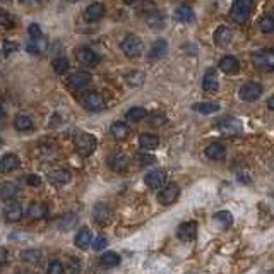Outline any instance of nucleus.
<instances>
[{"label":"nucleus","instance_id":"8","mask_svg":"<svg viewBox=\"0 0 274 274\" xmlns=\"http://www.w3.org/2000/svg\"><path fill=\"white\" fill-rule=\"evenodd\" d=\"M178 195H180V187L177 184H168L161 192L158 194V201L163 206H172L178 201Z\"/></svg>","mask_w":274,"mask_h":274},{"label":"nucleus","instance_id":"36","mask_svg":"<svg viewBox=\"0 0 274 274\" xmlns=\"http://www.w3.org/2000/svg\"><path fill=\"white\" fill-rule=\"evenodd\" d=\"M99 262H101L105 267H115V266H119V264H120V255L115 254V252H106V254L101 255Z\"/></svg>","mask_w":274,"mask_h":274},{"label":"nucleus","instance_id":"1","mask_svg":"<svg viewBox=\"0 0 274 274\" xmlns=\"http://www.w3.org/2000/svg\"><path fill=\"white\" fill-rule=\"evenodd\" d=\"M252 62L255 69L264 72H271L274 69V51L271 48H262L252 53Z\"/></svg>","mask_w":274,"mask_h":274},{"label":"nucleus","instance_id":"43","mask_svg":"<svg viewBox=\"0 0 274 274\" xmlns=\"http://www.w3.org/2000/svg\"><path fill=\"white\" fill-rule=\"evenodd\" d=\"M67 272L69 274H81V260L77 257H69V260H67Z\"/></svg>","mask_w":274,"mask_h":274},{"label":"nucleus","instance_id":"22","mask_svg":"<svg viewBox=\"0 0 274 274\" xmlns=\"http://www.w3.org/2000/svg\"><path fill=\"white\" fill-rule=\"evenodd\" d=\"M48 180L51 184H57V185H65L72 180V175L69 170H64V168H59V170H53V172L48 173Z\"/></svg>","mask_w":274,"mask_h":274},{"label":"nucleus","instance_id":"42","mask_svg":"<svg viewBox=\"0 0 274 274\" xmlns=\"http://www.w3.org/2000/svg\"><path fill=\"white\" fill-rule=\"evenodd\" d=\"M74 223H76V214H72L71 212V214H65L59 220V228L65 232V230H71Z\"/></svg>","mask_w":274,"mask_h":274},{"label":"nucleus","instance_id":"21","mask_svg":"<svg viewBox=\"0 0 274 274\" xmlns=\"http://www.w3.org/2000/svg\"><path fill=\"white\" fill-rule=\"evenodd\" d=\"M220 69L223 71L225 74H228V76H235V74L240 72V62H238L235 57L232 55H226L221 59L220 62Z\"/></svg>","mask_w":274,"mask_h":274},{"label":"nucleus","instance_id":"17","mask_svg":"<svg viewBox=\"0 0 274 274\" xmlns=\"http://www.w3.org/2000/svg\"><path fill=\"white\" fill-rule=\"evenodd\" d=\"M21 167V161L17 158V154L7 153L0 158V173H11Z\"/></svg>","mask_w":274,"mask_h":274},{"label":"nucleus","instance_id":"53","mask_svg":"<svg viewBox=\"0 0 274 274\" xmlns=\"http://www.w3.org/2000/svg\"><path fill=\"white\" fill-rule=\"evenodd\" d=\"M4 115H6V108H4L2 101H0V117H4Z\"/></svg>","mask_w":274,"mask_h":274},{"label":"nucleus","instance_id":"58","mask_svg":"<svg viewBox=\"0 0 274 274\" xmlns=\"http://www.w3.org/2000/svg\"><path fill=\"white\" fill-rule=\"evenodd\" d=\"M0 146H2V139H0Z\"/></svg>","mask_w":274,"mask_h":274},{"label":"nucleus","instance_id":"54","mask_svg":"<svg viewBox=\"0 0 274 274\" xmlns=\"http://www.w3.org/2000/svg\"><path fill=\"white\" fill-rule=\"evenodd\" d=\"M267 108H269V110H272V108H274V103H272V98H269V101H267Z\"/></svg>","mask_w":274,"mask_h":274},{"label":"nucleus","instance_id":"12","mask_svg":"<svg viewBox=\"0 0 274 274\" xmlns=\"http://www.w3.org/2000/svg\"><path fill=\"white\" fill-rule=\"evenodd\" d=\"M76 59L79 60V64L91 67V65H96L99 62V57L96 55V51H93L88 46H81L76 50Z\"/></svg>","mask_w":274,"mask_h":274},{"label":"nucleus","instance_id":"35","mask_svg":"<svg viewBox=\"0 0 274 274\" xmlns=\"http://www.w3.org/2000/svg\"><path fill=\"white\" fill-rule=\"evenodd\" d=\"M51 67H53L55 74L62 76V74L69 72V67H71V64H69V60L65 59V57H57L53 62H51Z\"/></svg>","mask_w":274,"mask_h":274},{"label":"nucleus","instance_id":"51","mask_svg":"<svg viewBox=\"0 0 274 274\" xmlns=\"http://www.w3.org/2000/svg\"><path fill=\"white\" fill-rule=\"evenodd\" d=\"M6 262H7V250L4 247H0V266H4Z\"/></svg>","mask_w":274,"mask_h":274},{"label":"nucleus","instance_id":"50","mask_svg":"<svg viewBox=\"0 0 274 274\" xmlns=\"http://www.w3.org/2000/svg\"><path fill=\"white\" fill-rule=\"evenodd\" d=\"M26 184L28 185H31V187H38V185H41V178L38 177V175H26Z\"/></svg>","mask_w":274,"mask_h":274},{"label":"nucleus","instance_id":"4","mask_svg":"<svg viewBox=\"0 0 274 274\" xmlns=\"http://www.w3.org/2000/svg\"><path fill=\"white\" fill-rule=\"evenodd\" d=\"M120 48L124 51V55H127L129 59H136V57L142 53L144 45H142V40L137 34H127V36L124 38V41H122Z\"/></svg>","mask_w":274,"mask_h":274},{"label":"nucleus","instance_id":"18","mask_svg":"<svg viewBox=\"0 0 274 274\" xmlns=\"http://www.w3.org/2000/svg\"><path fill=\"white\" fill-rule=\"evenodd\" d=\"M167 53H168V41L165 40V38H159V40H156L153 43V46H151L149 60H151V62H156V60L163 59Z\"/></svg>","mask_w":274,"mask_h":274},{"label":"nucleus","instance_id":"31","mask_svg":"<svg viewBox=\"0 0 274 274\" xmlns=\"http://www.w3.org/2000/svg\"><path fill=\"white\" fill-rule=\"evenodd\" d=\"M165 23H167V21H165V17L159 14V12L153 11L149 12V14H146V24L149 26L151 29H161Z\"/></svg>","mask_w":274,"mask_h":274},{"label":"nucleus","instance_id":"3","mask_svg":"<svg viewBox=\"0 0 274 274\" xmlns=\"http://www.w3.org/2000/svg\"><path fill=\"white\" fill-rule=\"evenodd\" d=\"M216 129L221 136L225 137H235L242 134V122L238 119H233V117H225L221 119L218 124H216Z\"/></svg>","mask_w":274,"mask_h":274},{"label":"nucleus","instance_id":"26","mask_svg":"<svg viewBox=\"0 0 274 274\" xmlns=\"http://www.w3.org/2000/svg\"><path fill=\"white\" fill-rule=\"evenodd\" d=\"M110 132L117 141H125V139L129 137L130 130H129V125L124 124V122H113L110 127Z\"/></svg>","mask_w":274,"mask_h":274},{"label":"nucleus","instance_id":"11","mask_svg":"<svg viewBox=\"0 0 274 274\" xmlns=\"http://www.w3.org/2000/svg\"><path fill=\"white\" fill-rule=\"evenodd\" d=\"M177 235L182 242H192L197 237V223L195 221H185L178 226Z\"/></svg>","mask_w":274,"mask_h":274},{"label":"nucleus","instance_id":"56","mask_svg":"<svg viewBox=\"0 0 274 274\" xmlns=\"http://www.w3.org/2000/svg\"><path fill=\"white\" fill-rule=\"evenodd\" d=\"M67 2H77V0H67Z\"/></svg>","mask_w":274,"mask_h":274},{"label":"nucleus","instance_id":"24","mask_svg":"<svg viewBox=\"0 0 274 274\" xmlns=\"http://www.w3.org/2000/svg\"><path fill=\"white\" fill-rule=\"evenodd\" d=\"M204 154H206L209 159L220 161V159H225V156H226V147H225L223 144H220V142H212V144H209V146L206 147Z\"/></svg>","mask_w":274,"mask_h":274},{"label":"nucleus","instance_id":"39","mask_svg":"<svg viewBox=\"0 0 274 274\" xmlns=\"http://www.w3.org/2000/svg\"><path fill=\"white\" fill-rule=\"evenodd\" d=\"M259 29L262 33H266V34H271L274 31V17L271 14H266L264 17H260V21H259Z\"/></svg>","mask_w":274,"mask_h":274},{"label":"nucleus","instance_id":"55","mask_svg":"<svg viewBox=\"0 0 274 274\" xmlns=\"http://www.w3.org/2000/svg\"><path fill=\"white\" fill-rule=\"evenodd\" d=\"M122 2H124V4H127V6H132V4L136 2V0H122Z\"/></svg>","mask_w":274,"mask_h":274},{"label":"nucleus","instance_id":"5","mask_svg":"<svg viewBox=\"0 0 274 274\" xmlns=\"http://www.w3.org/2000/svg\"><path fill=\"white\" fill-rule=\"evenodd\" d=\"M74 144H76V151L81 156H89L96 149V137L88 132H82L74 139Z\"/></svg>","mask_w":274,"mask_h":274},{"label":"nucleus","instance_id":"40","mask_svg":"<svg viewBox=\"0 0 274 274\" xmlns=\"http://www.w3.org/2000/svg\"><path fill=\"white\" fill-rule=\"evenodd\" d=\"M147 117V112L142 106H134L127 112V119L130 122H141Z\"/></svg>","mask_w":274,"mask_h":274},{"label":"nucleus","instance_id":"9","mask_svg":"<svg viewBox=\"0 0 274 274\" xmlns=\"http://www.w3.org/2000/svg\"><path fill=\"white\" fill-rule=\"evenodd\" d=\"M93 218L99 226H106L113 218L112 207L105 202H98L96 206L93 207Z\"/></svg>","mask_w":274,"mask_h":274},{"label":"nucleus","instance_id":"20","mask_svg":"<svg viewBox=\"0 0 274 274\" xmlns=\"http://www.w3.org/2000/svg\"><path fill=\"white\" fill-rule=\"evenodd\" d=\"M212 40H214L218 46H228L230 41L233 40V31L230 28H226V26H220L214 34H212Z\"/></svg>","mask_w":274,"mask_h":274},{"label":"nucleus","instance_id":"2","mask_svg":"<svg viewBox=\"0 0 274 274\" xmlns=\"http://www.w3.org/2000/svg\"><path fill=\"white\" fill-rule=\"evenodd\" d=\"M252 12V0H235V4L230 9V17L238 24H243L250 17Z\"/></svg>","mask_w":274,"mask_h":274},{"label":"nucleus","instance_id":"29","mask_svg":"<svg viewBox=\"0 0 274 274\" xmlns=\"http://www.w3.org/2000/svg\"><path fill=\"white\" fill-rule=\"evenodd\" d=\"M175 19L180 23H190L194 19V9L190 6H178L175 9Z\"/></svg>","mask_w":274,"mask_h":274},{"label":"nucleus","instance_id":"23","mask_svg":"<svg viewBox=\"0 0 274 274\" xmlns=\"http://www.w3.org/2000/svg\"><path fill=\"white\" fill-rule=\"evenodd\" d=\"M46 204L45 202H31L29 204V207H28V220H31V221H38V220H41V218H45L46 216Z\"/></svg>","mask_w":274,"mask_h":274},{"label":"nucleus","instance_id":"48","mask_svg":"<svg viewBox=\"0 0 274 274\" xmlns=\"http://www.w3.org/2000/svg\"><path fill=\"white\" fill-rule=\"evenodd\" d=\"M106 245H108V240H106L105 237H103V235H99V237H96L93 240V249L94 250H103Z\"/></svg>","mask_w":274,"mask_h":274},{"label":"nucleus","instance_id":"10","mask_svg":"<svg viewBox=\"0 0 274 274\" xmlns=\"http://www.w3.org/2000/svg\"><path fill=\"white\" fill-rule=\"evenodd\" d=\"M89 84H91V74L88 72H76L72 76H69L67 79V88L72 91H81L88 88Z\"/></svg>","mask_w":274,"mask_h":274},{"label":"nucleus","instance_id":"34","mask_svg":"<svg viewBox=\"0 0 274 274\" xmlns=\"http://www.w3.org/2000/svg\"><path fill=\"white\" fill-rule=\"evenodd\" d=\"M214 221L220 225V228H230L233 223V214L230 211H220V212H216L214 214Z\"/></svg>","mask_w":274,"mask_h":274},{"label":"nucleus","instance_id":"25","mask_svg":"<svg viewBox=\"0 0 274 274\" xmlns=\"http://www.w3.org/2000/svg\"><path fill=\"white\" fill-rule=\"evenodd\" d=\"M19 194V185L16 182H6L0 185V199L2 201H12Z\"/></svg>","mask_w":274,"mask_h":274},{"label":"nucleus","instance_id":"41","mask_svg":"<svg viewBox=\"0 0 274 274\" xmlns=\"http://www.w3.org/2000/svg\"><path fill=\"white\" fill-rule=\"evenodd\" d=\"M0 26H2V28H7V29H11L16 26L14 16H12L11 12L4 11V9H0Z\"/></svg>","mask_w":274,"mask_h":274},{"label":"nucleus","instance_id":"32","mask_svg":"<svg viewBox=\"0 0 274 274\" xmlns=\"http://www.w3.org/2000/svg\"><path fill=\"white\" fill-rule=\"evenodd\" d=\"M14 127L19 130V132H26V130H31V129H33V119H31V117H28V115H24V113H21V115L16 117Z\"/></svg>","mask_w":274,"mask_h":274},{"label":"nucleus","instance_id":"13","mask_svg":"<svg viewBox=\"0 0 274 274\" xmlns=\"http://www.w3.org/2000/svg\"><path fill=\"white\" fill-rule=\"evenodd\" d=\"M202 88L206 93H216L220 89V79L216 69H207L202 77Z\"/></svg>","mask_w":274,"mask_h":274},{"label":"nucleus","instance_id":"46","mask_svg":"<svg viewBox=\"0 0 274 274\" xmlns=\"http://www.w3.org/2000/svg\"><path fill=\"white\" fill-rule=\"evenodd\" d=\"M28 33H29V36H31V40H40V38H43L41 26H40V24H36V23L29 24Z\"/></svg>","mask_w":274,"mask_h":274},{"label":"nucleus","instance_id":"44","mask_svg":"<svg viewBox=\"0 0 274 274\" xmlns=\"http://www.w3.org/2000/svg\"><path fill=\"white\" fill-rule=\"evenodd\" d=\"M165 122H167V115L161 112H156L149 117V125H154V127H159V125H163Z\"/></svg>","mask_w":274,"mask_h":274},{"label":"nucleus","instance_id":"49","mask_svg":"<svg viewBox=\"0 0 274 274\" xmlns=\"http://www.w3.org/2000/svg\"><path fill=\"white\" fill-rule=\"evenodd\" d=\"M16 50H17V43L16 41H11V40L4 41V55H6V57L12 55Z\"/></svg>","mask_w":274,"mask_h":274},{"label":"nucleus","instance_id":"38","mask_svg":"<svg viewBox=\"0 0 274 274\" xmlns=\"http://www.w3.org/2000/svg\"><path fill=\"white\" fill-rule=\"evenodd\" d=\"M195 112L199 113H204V115H209V113H216L220 110V105L218 103H195L192 106Z\"/></svg>","mask_w":274,"mask_h":274},{"label":"nucleus","instance_id":"27","mask_svg":"<svg viewBox=\"0 0 274 274\" xmlns=\"http://www.w3.org/2000/svg\"><path fill=\"white\" fill-rule=\"evenodd\" d=\"M139 144H141L142 149H156V147L159 146V137L154 136V134H141V137H139Z\"/></svg>","mask_w":274,"mask_h":274},{"label":"nucleus","instance_id":"47","mask_svg":"<svg viewBox=\"0 0 274 274\" xmlns=\"http://www.w3.org/2000/svg\"><path fill=\"white\" fill-rule=\"evenodd\" d=\"M137 161L141 167H147V165H151V163H154L156 161V158L153 154H144V153H139L137 154Z\"/></svg>","mask_w":274,"mask_h":274},{"label":"nucleus","instance_id":"28","mask_svg":"<svg viewBox=\"0 0 274 274\" xmlns=\"http://www.w3.org/2000/svg\"><path fill=\"white\" fill-rule=\"evenodd\" d=\"M21 259H23L24 262L36 266V264H40V262H41L43 254H41V250H38V249H28V250H23V252H21Z\"/></svg>","mask_w":274,"mask_h":274},{"label":"nucleus","instance_id":"52","mask_svg":"<svg viewBox=\"0 0 274 274\" xmlns=\"http://www.w3.org/2000/svg\"><path fill=\"white\" fill-rule=\"evenodd\" d=\"M24 6H36V4H41V0H19Z\"/></svg>","mask_w":274,"mask_h":274},{"label":"nucleus","instance_id":"6","mask_svg":"<svg viewBox=\"0 0 274 274\" xmlns=\"http://www.w3.org/2000/svg\"><path fill=\"white\" fill-rule=\"evenodd\" d=\"M81 101H82V105H84V108H88L89 112H101V110H105V106H106L105 98H103L99 93H96V91H88V93H84L81 98Z\"/></svg>","mask_w":274,"mask_h":274},{"label":"nucleus","instance_id":"45","mask_svg":"<svg viewBox=\"0 0 274 274\" xmlns=\"http://www.w3.org/2000/svg\"><path fill=\"white\" fill-rule=\"evenodd\" d=\"M46 274H64V266H62V262L60 260H50V264H48V269H46Z\"/></svg>","mask_w":274,"mask_h":274},{"label":"nucleus","instance_id":"33","mask_svg":"<svg viewBox=\"0 0 274 274\" xmlns=\"http://www.w3.org/2000/svg\"><path fill=\"white\" fill-rule=\"evenodd\" d=\"M46 48V40L45 38H40V40H29L26 43V51L31 55H38L41 53L43 50Z\"/></svg>","mask_w":274,"mask_h":274},{"label":"nucleus","instance_id":"30","mask_svg":"<svg viewBox=\"0 0 274 274\" xmlns=\"http://www.w3.org/2000/svg\"><path fill=\"white\" fill-rule=\"evenodd\" d=\"M91 240H93V237H91L89 228H81L79 232H77L76 238H74V243H76V247H79V249H86V247H89Z\"/></svg>","mask_w":274,"mask_h":274},{"label":"nucleus","instance_id":"19","mask_svg":"<svg viewBox=\"0 0 274 274\" xmlns=\"http://www.w3.org/2000/svg\"><path fill=\"white\" fill-rule=\"evenodd\" d=\"M23 207H21L19 202H11L7 204V207L4 209V218H6L9 223H17V221L23 220Z\"/></svg>","mask_w":274,"mask_h":274},{"label":"nucleus","instance_id":"57","mask_svg":"<svg viewBox=\"0 0 274 274\" xmlns=\"http://www.w3.org/2000/svg\"><path fill=\"white\" fill-rule=\"evenodd\" d=\"M19 274H31V272H19Z\"/></svg>","mask_w":274,"mask_h":274},{"label":"nucleus","instance_id":"37","mask_svg":"<svg viewBox=\"0 0 274 274\" xmlns=\"http://www.w3.org/2000/svg\"><path fill=\"white\" fill-rule=\"evenodd\" d=\"M125 81H127L129 86H132V88H137V86H142L146 81V76L142 74L141 71H134L130 72L127 77H125Z\"/></svg>","mask_w":274,"mask_h":274},{"label":"nucleus","instance_id":"14","mask_svg":"<svg viewBox=\"0 0 274 274\" xmlns=\"http://www.w3.org/2000/svg\"><path fill=\"white\" fill-rule=\"evenodd\" d=\"M103 16H105V6H103L101 2L89 4L84 11V19L88 21V23H96V21L101 19Z\"/></svg>","mask_w":274,"mask_h":274},{"label":"nucleus","instance_id":"16","mask_svg":"<svg viewBox=\"0 0 274 274\" xmlns=\"http://www.w3.org/2000/svg\"><path fill=\"white\" fill-rule=\"evenodd\" d=\"M144 182L151 189H159V187H163L165 182H167V173H165L163 170H153V172H149L144 177Z\"/></svg>","mask_w":274,"mask_h":274},{"label":"nucleus","instance_id":"7","mask_svg":"<svg viewBox=\"0 0 274 274\" xmlns=\"http://www.w3.org/2000/svg\"><path fill=\"white\" fill-rule=\"evenodd\" d=\"M260 94H262V86L254 81L245 82L240 88V91H238V96H240L243 101H255V99L260 98Z\"/></svg>","mask_w":274,"mask_h":274},{"label":"nucleus","instance_id":"15","mask_svg":"<svg viewBox=\"0 0 274 274\" xmlns=\"http://www.w3.org/2000/svg\"><path fill=\"white\" fill-rule=\"evenodd\" d=\"M129 156L124 153H115L108 158V167H110L113 172H125L129 168Z\"/></svg>","mask_w":274,"mask_h":274}]
</instances>
